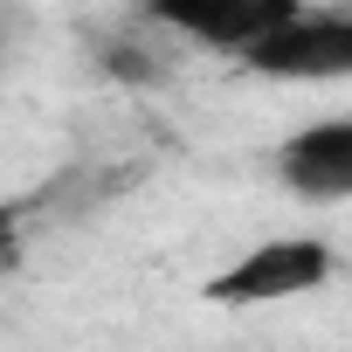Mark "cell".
Returning <instances> with one entry per match:
<instances>
[{"label":"cell","instance_id":"5","mask_svg":"<svg viewBox=\"0 0 352 352\" xmlns=\"http://www.w3.org/2000/svg\"><path fill=\"white\" fill-rule=\"evenodd\" d=\"M14 249H21V228H14L8 208H0V263H14Z\"/></svg>","mask_w":352,"mask_h":352},{"label":"cell","instance_id":"4","mask_svg":"<svg viewBox=\"0 0 352 352\" xmlns=\"http://www.w3.org/2000/svg\"><path fill=\"white\" fill-rule=\"evenodd\" d=\"M276 180L297 201H345L352 194V118H318L276 145Z\"/></svg>","mask_w":352,"mask_h":352},{"label":"cell","instance_id":"2","mask_svg":"<svg viewBox=\"0 0 352 352\" xmlns=\"http://www.w3.org/2000/svg\"><path fill=\"white\" fill-rule=\"evenodd\" d=\"M242 69L276 76V83H338V76H352V14L297 0V14L276 21L242 56Z\"/></svg>","mask_w":352,"mask_h":352},{"label":"cell","instance_id":"1","mask_svg":"<svg viewBox=\"0 0 352 352\" xmlns=\"http://www.w3.org/2000/svg\"><path fill=\"white\" fill-rule=\"evenodd\" d=\"M331 270H338V249L324 235H270V242L242 249L235 263H221L201 283V297L221 311H263V304H290V297L324 290Z\"/></svg>","mask_w":352,"mask_h":352},{"label":"cell","instance_id":"3","mask_svg":"<svg viewBox=\"0 0 352 352\" xmlns=\"http://www.w3.org/2000/svg\"><path fill=\"white\" fill-rule=\"evenodd\" d=\"M297 14V0H145V21L166 28L173 42H194L214 56H249L276 21Z\"/></svg>","mask_w":352,"mask_h":352}]
</instances>
